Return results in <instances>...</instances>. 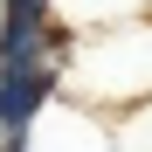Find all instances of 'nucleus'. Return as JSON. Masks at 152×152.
Segmentation results:
<instances>
[{"label": "nucleus", "instance_id": "7ed1b4c3", "mask_svg": "<svg viewBox=\"0 0 152 152\" xmlns=\"http://www.w3.org/2000/svg\"><path fill=\"white\" fill-rule=\"evenodd\" d=\"M132 14H145V0H56V21L69 35H83V28H124Z\"/></svg>", "mask_w": 152, "mask_h": 152}, {"label": "nucleus", "instance_id": "20e7f679", "mask_svg": "<svg viewBox=\"0 0 152 152\" xmlns=\"http://www.w3.org/2000/svg\"><path fill=\"white\" fill-rule=\"evenodd\" d=\"M0 152H14V145H0Z\"/></svg>", "mask_w": 152, "mask_h": 152}, {"label": "nucleus", "instance_id": "f03ea898", "mask_svg": "<svg viewBox=\"0 0 152 152\" xmlns=\"http://www.w3.org/2000/svg\"><path fill=\"white\" fill-rule=\"evenodd\" d=\"M69 83V69H14V76H0V145H14L28 124L62 97Z\"/></svg>", "mask_w": 152, "mask_h": 152}, {"label": "nucleus", "instance_id": "f257e3e1", "mask_svg": "<svg viewBox=\"0 0 152 152\" xmlns=\"http://www.w3.org/2000/svg\"><path fill=\"white\" fill-rule=\"evenodd\" d=\"M14 152H118V132H111V118L97 104L56 97V104L14 138Z\"/></svg>", "mask_w": 152, "mask_h": 152}]
</instances>
